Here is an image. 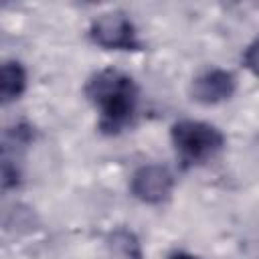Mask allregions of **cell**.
I'll use <instances>...</instances> for the list:
<instances>
[{
	"instance_id": "7",
	"label": "cell",
	"mask_w": 259,
	"mask_h": 259,
	"mask_svg": "<svg viewBox=\"0 0 259 259\" xmlns=\"http://www.w3.org/2000/svg\"><path fill=\"white\" fill-rule=\"evenodd\" d=\"M107 247L115 259H142V247L132 231L117 229L109 235Z\"/></svg>"
},
{
	"instance_id": "6",
	"label": "cell",
	"mask_w": 259,
	"mask_h": 259,
	"mask_svg": "<svg viewBox=\"0 0 259 259\" xmlns=\"http://www.w3.org/2000/svg\"><path fill=\"white\" fill-rule=\"evenodd\" d=\"M26 89V71L18 61H4L0 73V95L2 103L16 101Z\"/></svg>"
},
{
	"instance_id": "8",
	"label": "cell",
	"mask_w": 259,
	"mask_h": 259,
	"mask_svg": "<svg viewBox=\"0 0 259 259\" xmlns=\"http://www.w3.org/2000/svg\"><path fill=\"white\" fill-rule=\"evenodd\" d=\"M243 63H245V67H247L255 77H259V36L245 49V53H243Z\"/></svg>"
},
{
	"instance_id": "2",
	"label": "cell",
	"mask_w": 259,
	"mask_h": 259,
	"mask_svg": "<svg viewBox=\"0 0 259 259\" xmlns=\"http://www.w3.org/2000/svg\"><path fill=\"white\" fill-rule=\"evenodd\" d=\"M170 140L184 166L204 164L214 158L225 146V136L221 134V130L198 119L176 121L170 127Z\"/></svg>"
},
{
	"instance_id": "5",
	"label": "cell",
	"mask_w": 259,
	"mask_h": 259,
	"mask_svg": "<svg viewBox=\"0 0 259 259\" xmlns=\"http://www.w3.org/2000/svg\"><path fill=\"white\" fill-rule=\"evenodd\" d=\"M237 79L227 69H208L190 83V97L202 105H217L233 97Z\"/></svg>"
},
{
	"instance_id": "9",
	"label": "cell",
	"mask_w": 259,
	"mask_h": 259,
	"mask_svg": "<svg viewBox=\"0 0 259 259\" xmlns=\"http://www.w3.org/2000/svg\"><path fill=\"white\" fill-rule=\"evenodd\" d=\"M168 259H200V257H196V255H192V253H186V251H176V253H172Z\"/></svg>"
},
{
	"instance_id": "4",
	"label": "cell",
	"mask_w": 259,
	"mask_h": 259,
	"mask_svg": "<svg viewBox=\"0 0 259 259\" xmlns=\"http://www.w3.org/2000/svg\"><path fill=\"white\" fill-rule=\"evenodd\" d=\"M174 188V176L166 166L146 164L138 168L130 180L132 194L146 204H162Z\"/></svg>"
},
{
	"instance_id": "1",
	"label": "cell",
	"mask_w": 259,
	"mask_h": 259,
	"mask_svg": "<svg viewBox=\"0 0 259 259\" xmlns=\"http://www.w3.org/2000/svg\"><path fill=\"white\" fill-rule=\"evenodd\" d=\"M87 99L99 111V127L105 134H117L132 123L138 107V85L119 69H101L85 85Z\"/></svg>"
},
{
	"instance_id": "3",
	"label": "cell",
	"mask_w": 259,
	"mask_h": 259,
	"mask_svg": "<svg viewBox=\"0 0 259 259\" xmlns=\"http://www.w3.org/2000/svg\"><path fill=\"white\" fill-rule=\"evenodd\" d=\"M89 38L107 51H142L138 30L130 16L121 10L99 14L89 26Z\"/></svg>"
}]
</instances>
